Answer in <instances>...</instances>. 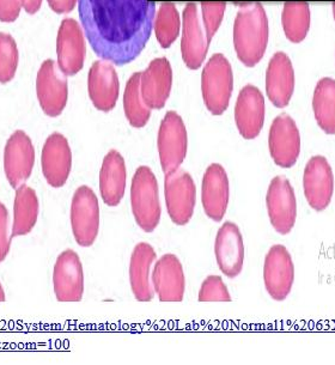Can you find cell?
Listing matches in <instances>:
<instances>
[{"mask_svg": "<svg viewBox=\"0 0 335 365\" xmlns=\"http://www.w3.org/2000/svg\"><path fill=\"white\" fill-rule=\"evenodd\" d=\"M78 10L93 52L118 66L137 59L153 34V0H78Z\"/></svg>", "mask_w": 335, "mask_h": 365, "instance_id": "cell-1", "label": "cell"}, {"mask_svg": "<svg viewBox=\"0 0 335 365\" xmlns=\"http://www.w3.org/2000/svg\"><path fill=\"white\" fill-rule=\"evenodd\" d=\"M268 43V19L260 3L239 6L234 24V46L239 61L254 68L264 58Z\"/></svg>", "mask_w": 335, "mask_h": 365, "instance_id": "cell-2", "label": "cell"}, {"mask_svg": "<svg viewBox=\"0 0 335 365\" xmlns=\"http://www.w3.org/2000/svg\"><path fill=\"white\" fill-rule=\"evenodd\" d=\"M130 206L135 223L145 232L156 230L162 216L160 190L153 170L142 165L134 173L130 185Z\"/></svg>", "mask_w": 335, "mask_h": 365, "instance_id": "cell-3", "label": "cell"}, {"mask_svg": "<svg viewBox=\"0 0 335 365\" xmlns=\"http://www.w3.org/2000/svg\"><path fill=\"white\" fill-rule=\"evenodd\" d=\"M234 90V73L229 60L220 54H213L201 75V93L206 108L213 115L225 113Z\"/></svg>", "mask_w": 335, "mask_h": 365, "instance_id": "cell-4", "label": "cell"}, {"mask_svg": "<svg viewBox=\"0 0 335 365\" xmlns=\"http://www.w3.org/2000/svg\"><path fill=\"white\" fill-rule=\"evenodd\" d=\"M164 197L172 223L181 227L190 223L197 204V188L190 173L179 168L165 174Z\"/></svg>", "mask_w": 335, "mask_h": 365, "instance_id": "cell-5", "label": "cell"}, {"mask_svg": "<svg viewBox=\"0 0 335 365\" xmlns=\"http://www.w3.org/2000/svg\"><path fill=\"white\" fill-rule=\"evenodd\" d=\"M157 148L164 174L177 170L186 158L188 150L187 128L182 118L174 110L168 112L160 123Z\"/></svg>", "mask_w": 335, "mask_h": 365, "instance_id": "cell-6", "label": "cell"}, {"mask_svg": "<svg viewBox=\"0 0 335 365\" xmlns=\"http://www.w3.org/2000/svg\"><path fill=\"white\" fill-rule=\"evenodd\" d=\"M100 222V204L96 194L90 187H78L71 204L72 232L78 246H93L98 236Z\"/></svg>", "mask_w": 335, "mask_h": 365, "instance_id": "cell-7", "label": "cell"}, {"mask_svg": "<svg viewBox=\"0 0 335 365\" xmlns=\"http://www.w3.org/2000/svg\"><path fill=\"white\" fill-rule=\"evenodd\" d=\"M268 217L273 229L280 235H287L297 220V200L287 176H276L266 194Z\"/></svg>", "mask_w": 335, "mask_h": 365, "instance_id": "cell-8", "label": "cell"}, {"mask_svg": "<svg viewBox=\"0 0 335 365\" xmlns=\"http://www.w3.org/2000/svg\"><path fill=\"white\" fill-rule=\"evenodd\" d=\"M268 148L273 162L280 168H292L301 153V135L294 120L287 114H280L273 120Z\"/></svg>", "mask_w": 335, "mask_h": 365, "instance_id": "cell-9", "label": "cell"}, {"mask_svg": "<svg viewBox=\"0 0 335 365\" xmlns=\"http://www.w3.org/2000/svg\"><path fill=\"white\" fill-rule=\"evenodd\" d=\"M59 65L54 60H46L38 70L36 93L46 115L56 118L63 112L68 97V86Z\"/></svg>", "mask_w": 335, "mask_h": 365, "instance_id": "cell-10", "label": "cell"}, {"mask_svg": "<svg viewBox=\"0 0 335 365\" xmlns=\"http://www.w3.org/2000/svg\"><path fill=\"white\" fill-rule=\"evenodd\" d=\"M53 289L59 302H81L84 294L82 261L75 250L59 254L53 269Z\"/></svg>", "mask_w": 335, "mask_h": 365, "instance_id": "cell-11", "label": "cell"}, {"mask_svg": "<svg viewBox=\"0 0 335 365\" xmlns=\"http://www.w3.org/2000/svg\"><path fill=\"white\" fill-rule=\"evenodd\" d=\"M35 149L24 130H16L8 139L4 149V172L12 188L26 185L33 173Z\"/></svg>", "mask_w": 335, "mask_h": 365, "instance_id": "cell-12", "label": "cell"}, {"mask_svg": "<svg viewBox=\"0 0 335 365\" xmlns=\"http://www.w3.org/2000/svg\"><path fill=\"white\" fill-rule=\"evenodd\" d=\"M294 282V264L289 250L276 245L264 257V283L274 301H284L290 294Z\"/></svg>", "mask_w": 335, "mask_h": 365, "instance_id": "cell-13", "label": "cell"}, {"mask_svg": "<svg viewBox=\"0 0 335 365\" xmlns=\"http://www.w3.org/2000/svg\"><path fill=\"white\" fill-rule=\"evenodd\" d=\"M303 188L311 209L317 212L327 209L334 192V175L326 157L314 156L308 160L303 174Z\"/></svg>", "mask_w": 335, "mask_h": 365, "instance_id": "cell-14", "label": "cell"}, {"mask_svg": "<svg viewBox=\"0 0 335 365\" xmlns=\"http://www.w3.org/2000/svg\"><path fill=\"white\" fill-rule=\"evenodd\" d=\"M200 12L195 3H188L183 10L181 53L186 66L190 70L200 68L209 51L210 40Z\"/></svg>", "mask_w": 335, "mask_h": 365, "instance_id": "cell-15", "label": "cell"}, {"mask_svg": "<svg viewBox=\"0 0 335 365\" xmlns=\"http://www.w3.org/2000/svg\"><path fill=\"white\" fill-rule=\"evenodd\" d=\"M42 174L53 188L65 186L72 170V151L66 137L54 132L46 140L41 153Z\"/></svg>", "mask_w": 335, "mask_h": 365, "instance_id": "cell-16", "label": "cell"}, {"mask_svg": "<svg viewBox=\"0 0 335 365\" xmlns=\"http://www.w3.org/2000/svg\"><path fill=\"white\" fill-rule=\"evenodd\" d=\"M56 54L60 70L66 76L77 75L84 66L86 41L81 26L76 19H65L60 24Z\"/></svg>", "mask_w": 335, "mask_h": 365, "instance_id": "cell-17", "label": "cell"}, {"mask_svg": "<svg viewBox=\"0 0 335 365\" xmlns=\"http://www.w3.org/2000/svg\"><path fill=\"white\" fill-rule=\"evenodd\" d=\"M230 199L229 178L223 165L210 164L201 183V204L204 212L215 222L223 220Z\"/></svg>", "mask_w": 335, "mask_h": 365, "instance_id": "cell-18", "label": "cell"}, {"mask_svg": "<svg viewBox=\"0 0 335 365\" xmlns=\"http://www.w3.org/2000/svg\"><path fill=\"white\" fill-rule=\"evenodd\" d=\"M215 254L220 272L234 279L242 272L244 264V242L239 227L225 222L217 232Z\"/></svg>", "mask_w": 335, "mask_h": 365, "instance_id": "cell-19", "label": "cell"}, {"mask_svg": "<svg viewBox=\"0 0 335 365\" xmlns=\"http://www.w3.org/2000/svg\"><path fill=\"white\" fill-rule=\"evenodd\" d=\"M153 291L160 302H181L186 291L182 264L174 254H164L153 272Z\"/></svg>", "mask_w": 335, "mask_h": 365, "instance_id": "cell-20", "label": "cell"}, {"mask_svg": "<svg viewBox=\"0 0 335 365\" xmlns=\"http://www.w3.org/2000/svg\"><path fill=\"white\" fill-rule=\"evenodd\" d=\"M89 97L95 108L108 113L119 98L120 83L115 68L107 60H97L90 68L88 78Z\"/></svg>", "mask_w": 335, "mask_h": 365, "instance_id": "cell-21", "label": "cell"}, {"mask_svg": "<svg viewBox=\"0 0 335 365\" xmlns=\"http://www.w3.org/2000/svg\"><path fill=\"white\" fill-rule=\"evenodd\" d=\"M234 123L244 139L252 140L260 135L264 123V100L257 86L248 84L239 91L234 106Z\"/></svg>", "mask_w": 335, "mask_h": 365, "instance_id": "cell-22", "label": "cell"}, {"mask_svg": "<svg viewBox=\"0 0 335 365\" xmlns=\"http://www.w3.org/2000/svg\"><path fill=\"white\" fill-rule=\"evenodd\" d=\"M294 91V71L290 58L277 52L269 60L266 72V93L277 108H285Z\"/></svg>", "mask_w": 335, "mask_h": 365, "instance_id": "cell-23", "label": "cell"}, {"mask_svg": "<svg viewBox=\"0 0 335 365\" xmlns=\"http://www.w3.org/2000/svg\"><path fill=\"white\" fill-rule=\"evenodd\" d=\"M172 70L165 58H157L142 72L140 88L143 100L151 109H162L170 96Z\"/></svg>", "mask_w": 335, "mask_h": 365, "instance_id": "cell-24", "label": "cell"}, {"mask_svg": "<svg viewBox=\"0 0 335 365\" xmlns=\"http://www.w3.org/2000/svg\"><path fill=\"white\" fill-rule=\"evenodd\" d=\"M126 182V163L123 155L116 150H110L103 158L100 172V197L105 205H119L125 195Z\"/></svg>", "mask_w": 335, "mask_h": 365, "instance_id": "cell-25", "label": "cell"}, {"mask_svg": "<svg viewBox=\"0 0 335 365\" xmlns=\"http://www.w3.org/2000/svg\"><path fill=\"white\" fill-rule=\"evenodd\" d=\"M156 259V252L149 243L140 242L134 247L130 260V284L139 302L153 301L155 292L150 283V269Z\"/></svg>", "mask_w": 335, "mask_h": 365, "instance_id": "cell-26", "label": "cell"}, {"mask_svg": "<svg viewBox=\"0 0 335 365\" xmlns=\"http://www.w3.org/2000/svg\"><path fill=\"white\" fill-rule=\"evenodd\" d=\"M40 202L38 194L31 187L23 185L16 190L14 202V224L11 239L26 236L38 223Z\"/></svg>", "mask_w": 335, "mask_h": 365, "instance_id": "cell-27", "label": "cell"}, {"mask_svg": "<svg viewBox=\"0 0 335 365\" xmlns=\"http://www.w3.org/2000/svg\"><path fill=\"white\" fill-rule=\"evenodd\" d=\"M314 115L326 135H335V79L319 81L313 96Z\"/></svg>", "mask_w": 335, "mask_h": 365, "instance_id": "cell-28", "label": "cell"}, {"mask_svg": "<svg viewBox=\"0 0 335 365\" xmlns=\"http://www.w3.org/2000/svg\"><path fill=\"white\" fill-rule=\"evenodd\" d=\"M140 78L142 72L133 73L127 82L123 95L125 115L130 126L134 128L145 127L151 118V108L143 100Z\"/></svg>", "mask_w": 335, "mask_h": 365, "instance_id": "cell-29", "label": "cell"}, {"mask_svg": "<svg viewBox=\"0 0 335 365\" xmlns=\"http://www.w3.org/2000/svg\"><path fill=\"white\" fill-rule=\"evenodd\" d=\"M284 33L289 41L299 43L306 38L311 23V12L306 1H287L282 15Z\"/></svg>", "mask_w": 335, "mask_h": 365, "instance_id": "cell-30", "label": "cell"}, {"mask_svg": "<svg viewBox=\"0 0 335 365\" xmlns=\"http://www.w3.org/2000/svg\"><path fill=\"white\" fill-rule=\"evenodd\" d=\"M155 21L157 40L163 48H169L179 36L181 26L179 12L176 10L175 4L172 1L162 3Z\"/></svg>", "mask_w": 335, "mask_h": 365, "instance_id": "cell-31", "label": "cell"}, {"mask_svg": "<svg viewBox=\"0 0 335 365\" xmlns=\"http://www.w3.org/2000/svg\"><path fill=\"white\" fill-rule=\"evenodd\" d=\"M19 65V49L11 35L0 33V83L11 82Z\"/></svg>", "mask_w": 335, "mask_h": 365, "instance_id": "cell-32", "label": "cell"}, {"mask_svg": "<svg viewBox=\"0 0 335 365\" xmlns=\"http://www.w3.org/2000/svg\"><path fill=\"white\" fill-rule=\"evenodd\" d=\"M199 302H230V292L224 284L222 277L209 276L201 284Z\"/></svg>", "mask_w": 335, "mask_h": 365, "instance_id": "cell-33", "label": "cell"}, {"mask_svg": "<svg viewBox=\"0 0 335 365\" xmlns=\"http://www.w3.org/2000/svg\"><path fill=\"white\" fill-rule=\"evenodd\" d=\"M227 4L225 1H202L201 3V11H202V23L205 26L206 34L210 42L220 29L224 14H225Z\"/></svg>", "mask_w": 335, "mask_h": 365, "instance_id": "cell-34", "label": "cell"}, {"mask_svg": "<svg viewBox=\"0 0 335 365\" xmlns=\"http://www.w3.org/2000/svg\"><path fill=\"white\" fill-rule=\"evenodd\" d=\"M11 235H9V212L3 202H0V262L8 257L11 250Z\"/></svg>", "mask_w": 335, "mask_h": 365, "instance_id": "cell-35", "label": "cell"}, {"mask_svg": "<svg viewBox=\"0 0 335 365\" xmlns=\"http://www.w3.org/2000/svg\"><path fill=\"white\" fill-rule=\"evenodd\" d=\"M21 8V0H0V21L6 23L15 22L19 19Z\"/></svg>", "mask_w": 335, "mask_h": 365, "instance_id": "cell-36", "label": "cell"}, {"mask_svg": "<svg viewBox=\"0 0 335 365\" xmlns=\"http://www.w3.org/2000/svg\"><path fill=\"white\" fill-rule=\"evenodd\" d=\"M53 11L56 14H68L75 9L77 0H47Z\"/></svg>", "mask_w": 335, "mask_h": 365, "instance_id": "cell-37", "label": "cell"}, {"mask_svg": "<svg viewBox=\"0 0 335 365\" xmlns=\"http://www.w3.org/2000/svg\"><path fill=\"white\" fill-rule=\"evenodd\" d=\"M22 6L28 14L34 15L40 10L42 5V0H21Z\"/></svg>", "mask_w": 335, "mask_h": 365, "instance_id": "cell-38", "label": "cell"}, {"mask_svg": "<svg viewBox=\"0 0 335 365\" xmlns=\"http://www.w3.org/2000/svg\"><path fill=\"white\" fill-rule=\"evenodd\" d=\"M6 301V296H5L4 289L0 284V302H5Z\"/></svg>", "mask_w": 335, "mask_h": 365, "instance_id": "cell-39", "label": "cell"}, {"mask_svg": "<svg viewBox=\"0 0 335 365\" xmlns=\"http://www.w3.org/2000/svg\"><path fill=\"white\" fill-rule=\"evenodd\" d=\"M333 15H334V19H335V1L333 3Z\"/></svg>", "mask_w": 335, "mask_h": 365, "instance_id": "cell-40", "label": "cell"}]
</instances>
